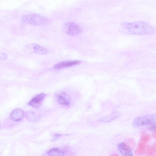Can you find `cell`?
<instances>
[{"label":"cell","instance_id":"6da1fadb","mask_svg":"<svg viewBox=\"0 0 156 156\" xmlns=\"http://www.w3.org/2000/svg\"><path fill=\"white\" fill-rule=\"evenodd\" d=\"M121 27L124 33L131 35H148L155 32V29L153 26L148 23L142 21L123 23L121 24Z\"/></svg>","mask_w":156,"mask_h":156},{"label":"cell","instance_id":"7a4b0ae2","mask_svg":"<svg viewBox=\"0 0 156 156\" xmlns=\"http://www.w3.org/2000/svg\"><path fill=\"white\" fill-rule=\"evenodd\" d=\"M132 125L136 127L148 126L151 130L155 129L156 127V115L152 114L135 119L132 123Z\"/></svg>","mask_w":156,"mask_h":156},{"label":"cell","instance_id":"3957f363","mask_svg":"<svg viewBox=\"0 0 156 156\" xmlns=\"http://www.w3.org/2000/svg\"><path fill=\"white\" fill-rule=\"evenodd\" d=\"M22 20L24 23L36 26L45 24L49 22L46 17L36 14H30L23 16Z\"/></svg>","mask_w":156,"mask_h":156},{"label":"cell","instance_id":"277c9868","mask_svg":"<svg viewBox=\"0 0 156 156\" xmlns=\"http://www.w3.org/2000/svg\"><path fill=\"white\" fill-rule=\"evenodd\" d=\"M63 30L67 35L70 36L77 35L82 31V28L80 25L71 22L65 23L63 25Z\"/></svg>","mask_w":156,"mask_h":156},{"label":"cell","instance_id":"5b68a950","mask_svg":"<svg viewBox=\"0 0 156 156\" xmlns=\"http://www.w3.org/2000/svg\"><path fill=\"white\" fill-rule=\"evenodd\" d=\"M45 97L44 93H41L36 95L29 102L28 105L34 108L38 109L41 105Z\"/></svg>","mask_w":156,"mask_h":156},{"label":"cell","instance_id":"8992f818","mask_svg":"<svg viewBox=\"0 0 156 156\" xmlns=\"http://www.w3.org/2000/svg\"><path fill=\"white\" fill-rule=\"evenodd\" d=\"M30 52L40 55H44L48 53V50L46 48L37 44H32L27 46Z\"/></svg>","mask_w":156,"mask_h":156},{"label":"cell","instance_id":"52a82bcc","mask_svg":"<svg viewBox=\"0 0 156 156\" xmlns=\"http://www.w3.org/2000/svg\"><path fill=\"white\" fill-rule=\"evenodd\" d=\"M117 148L123 156H133V153L131 148L126 144L121 142L117 145Z\"/></svg>","mask_w":156,"mask_h":156},{"label":"cell","instance_id":"ba28073f","mask_svg":"<svg viewBox=\"0 0 156 156\" xmlns=\"http://www.w3.org/2000/svg\"><path fill=\"white\" fill-rule=\"evenodd\" d=\"M80 62L77 60L66 61L58 63L55 64L54 68L55 69H59L75 66L80 64Z\"/></svg>","mask_w":156,"mask_h":156},{"label":"cell","instance_id":"9c48e42d","mask_svg":"<svg viewBox=\"0 0 156 156\" xmlns=\"http://www.w3.org/2000/svg\"><path fill=\"white\" fill-rule=\"evenodd\" d=\"M24 112L20 108H16L13 110L11 112L10 118L14 121H20L23 117Z\"/></svg>","mask_w":156,"mask_h":156},{"label":"cell","instance_id":"30bf717a","mask_svg":"<svg viewBox=\"0 0 156 156\" xmlns=\"http://www.w3.org/2000/svg\"><path fill=\"white\" fill-rule=\"evenodd\" d=\"M57 100L59 104L66 106L69 105L71 102L70 97L64 93L59 94L57 96Z\"/></svg>","mask_w":156,"mask_h":156},{"label":"cell","instance_id":"8fae6325","mask_svg":"<svg viewBox=\"0 0 156 156\" xmlns=\"http://www.w3.org/2000/svg\"><path fill=\"white\" fill-rule=\"evenodd\" d=\"M121 114L117 111H114L108 115L104 116L99 120V121L109 122L116 119L121 115Z\"/></svg>","mask_w":156,"mask_h":156},{"label":"cell","instance_id":"7c38bea8","mask_svg":"<svg viewBox=\"0 0 156 156\" xmlns=\"http://www.w3.org/2000/svg\"><path fill=\"white\" fill-rule=\"evenodd\" d=\"M63 151L57 148H52L47 151L42 156H63Z\"/></svg>","mask_w":156,"mask_h":156},{"label":"cell","instance_id":"4fadbf2b","mask_svg":"<svg viewBox=\"0 0 156 156\" xmlns=\"http://www.w3.org/2000/svg\"><path fill=\"white\" fill-rule=\"evenodd\" d=\"M146 150V146L145 143L143 142H140L136 149V154H144Z\"/></svg>","mask_w":156,"mask_h":156},{"label":"cell","instance_id":"5bb4252c","mask_svg":"<svg viewBox=\"0 0 156 156\" xmlns=\"http://www.w3.org/2000/svg\"><path fill=\"white\" fill-rule=\"evenodd\" d=\"M156 151V143L153 144L152 146L148 147L147 151V153L149 155H151L155 153Z\"/></svg>","mask_w":156,"mask_h":156},{"label":"cell","instance_id":"9a60e30c","mask_svg":"<svg viewBox=\"0 0 156 156\" xmlns=\"http://www.w3.org/2000/svg\"><path fill=\"white\" fill-rule=\"evenodd\" d=\"M150 136L148 134L143 135L141 137V140L142 142L145 143L149 141L150 140Z\"/></svg>","mask_w":156,"mask_h":156},{"label":"cell","instance_id":"2e32d148","mask_svg":"<svg viewBox=\"0 0 156 156\" xmlns=\"http://www.w3.org/2000/svg\"><path fill=\"white\" fill-rule=\"evenodd\" d=\"M62 136V134H54L51 140V142L56 141L59 140Z\"/></svg>","mask_w":156,"mask_h":156},{"label":"cell","instance_id":"e0dca14e","mask_svg":"<svg viewBox=\"0 0 156 156\" xmlns=\"http://www.w3.org/2000/svg\"><path fill=\"white\" fill-rule=\"evenodd\" d=\"M28 118L30 120L32 121H35L37 119L35 115L33 112L30 113L29 115L28 116Z\"/></svg>","mask_w":156,"mask_h":156},{"label":"cell","instance_id":"ac0fdd59","mask_svg":"<svg viewBox=\"0 0 156 156\" xmlns=\"http://www.w3.org/2000/svg\"><path fill=\"white\" fill-rule=\"evenodd\" d=\"M153 137H154V138L155 139H156V132H155V131H154V132L153 133V135H152Z\"/></svg>","mask_w":156,"mask_h":156},{"label":"cell","instance_id":"d6986e66","mask_svg":"<svg viewBox=\"0 0 156 156\" xmlns=\"http://www.w3.org/2000/svg\"><path fill=\"white\" fill-rule=\"evenodd\" d=\"M110 156H119L115 154H111Z\"/></svg>","mask_w":156,"mask_h":156},{"label":"cell","instance_id":"ffe728a7","mask_svg":"<svg viewBox=\"0 0 156 156\" xmlns=\"http://www.w3.org/2000/svg\"><path fill=\"white\" fill-rule=\"evenodd\" d=\"M154 156H156V155H155Z\"/></svg>","mask_w":156,"mask_h":156}]
</instances>
